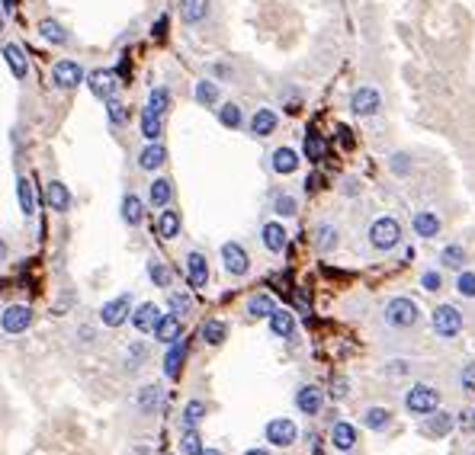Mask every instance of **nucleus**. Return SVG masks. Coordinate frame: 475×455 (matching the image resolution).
Instances as JSON below:
<instances>
[{"instance_id":"3","label":"nucleus","mask_w":475,"mask_h":455,"mask_svg":"<svg viewBox=\"0 0 475 455\" xmlns=\"http://www.w3.org/2000/svg\"><path fill=\"white\" fill-rule=\"evenodd\" d=\"M418 305L411 301V298L398 295V298H389V305H385V324L395 327V330H408V327L418 324Z\"/></svg>"},{"instance_id":"50","label":"nucleus","mask_w":475,"mask_h":455,"mask_svg":"<svg viewBox=\"0 0 475 455\" xmlns=\"http://www.w3.org/2000/svg\"><path fill=\"white\" fill-rule=\"evenodd\" d=\"M145 356H148V346H145V343H132L129 350H125V366H129V369H139Z\"/></svg>"},{"instance_id":"8","label":"nucleus","mask_w":475,"mask_h":455,"mask_svg":"<svg viewBox=\"0 0 475 455\" xmlns=\"http://www.w3.org/2000/svg\"><path fill=\"white\" fill-rule=\"evenodd\" d=\"M382 109V96L376 87H356L354 96H350V112L360 116V119H370Z\"/></svg>"},{"instance_id":"48","label":"nucleus","mask_w":475,"mask_h":455,"mask_svg":"<svg viewBox=\"0 0 475 455\" xmlns=\"http://www.w3.org/2000/svg\"><path fill=\"white\" fill-rule=\"evenodd\" d=\"M273 212L280 215V218H292V215L299 212V202H296V195H289V193H280L276 199H273Z\"/></svg>"},{"instance_id":"23","label":"nucleus","mask_w":475,"mask_h":455,"mask_svg":"<svg viewBox=\"0 0 475 455\" xmlns=\"http://www.w3.org/2000/svg\"><path fill=\"white\" fill-rule=\"evenodd\" d=\"M3 58H7V65H10V71H13V77H17V81H26L29 61H26V52H23L17 42H3Z\"/></svg>"},{"instance_id":"22","label":"nucleus","mask_w":475,"mask_h":455,"mask_svg":"<svg viewBox=\"0 0 475 455\" xmlns=\"http://www.w3.org/2000/svg\"><path fill=\"white\" fill-rule=\"evenodd\" d=\"M299 154H296V148H276L270 154V167H273V173H280V177H289V173H296L299 170Z\"/></svg>"},{"instance_id":"38","label":"nucleus","mask_w":475,"mask_h":455,"mask_svg":"<svg viewBox=\"0 0 475 455\" xmlns=\"http://www.w3.org/2000/svg\"><path fill=\"white\" fill-rule=\"evenodd\" d=\"M337 244H341V237H337V228H334V224H327V222L318 224V228H315V247H318V251H321V253H331Z\"/></svg>"},{"instance_id":"19","label":"nucleus","mask_w":475,"mask_h":455,"mask_svg":"<svg viewBox=\"0 0 475 455\" xmlns=\"http://www.w3.org/2000/svg\"><path fill=\"white\" fill-rule=\"evenodd\" d=\"M267 321H270V334L280 337V340H289V337L296 334V317H292V311H286V308H273Z\"/></svg>"},{"instance_id":"39","label":"nucleus","mask_w":475,"mask_h":455,"mask_svg":"<svg viewBox=\"0 0 475 455\" xmlns=\"http://www.w3.org/2000/svg\"><path fill=\"white\" fill-rule=\"evenodd\" d=\"M302 151H305V158L308 160H321L325 158V151H327V145H325V138H321V131H315V129H308L305 131V145H302Z\"/></svg>"},{"instance_id":"64","label":"nucleus","mask_w":475,"mask_h":455,"mask_svg":"<svg viewBox=\"0 0 475 455\" xmlns=\"http://www.w3.org/2000/svg\"><path fill=\"white\" fill-rule=\"evenodd\" d=\"M244 455H270V452H267V449H247Z\"/></svg>"},{"instance_id":"4","label":"nucleus","mask_w":475,"mask_h":455,"mask_svg":"<svg viewBox=\"0 0 475 455\" xmlns=\"http://www.w3.org/2000/svg\"><path fill=\"white\" fill-rule=\"evenodd\" d=\"M434 330L443 340H453L463 330V311L456 305H437L434 308Z\"/></svg>"},{"instance_id":"55","label":"nucleus","mask_w":475,"mask_h":455,"mask_svg":"<svg viewBox=\"0 0 475 455\" xmlns=\"http://www.w3.org/2000/svg\"><path fill=\"white\" fill-rule=\"evenodd\" d=\"M212 74L222 77V81H232L234 71H232V65H222V61H219V65H212Z\"/></svg>"},{"instance_id":"25","label":"nucleus","mask_w":475,"mask_h":455,"mask_svg":"<svg viewBox=\"0 0 475 455\" xmlns=\"http://www.w3.org/2000/svg\"><path fill=\"white\" fill-rule=\"evenodd\" d=\"M39 36L46 39V42H52L55 48H61V45H68L71 42V32H68L58 19H52V17H46L42 23H39Z\"/></svg>"},{"instance_id":"56","label":"nucleus","mask_w":475,"mask_h":455,"mask_svg":"<svg viewBox=\"0 0 475 455\" xmlns=\"http://www.w3.org/2000/svg\"><path fill=\"white\" fill-rule=\"evenodd\" d=\"M164 32H168V17H164V13H161V17H158V23H154V29H151V36L164 39Z\"/></svg>"},{"instance_id":"34","label":"nucleus","mask_w":475,"mask_h":455,"mask_svg":"<svg viewBox=\"0 0 475 455\" xmlns=\"http://www.w3.org/2000/svg\"><path fill=\"white\" fill-rule=\"evenodd\" d=\"M158 234L164 237V241H174V237L180 234V212H177V209H161Z\"/></svg>"},{"instance_id":"11","label":"nucleus","mask_w":475,"mask_h":455,"mask_svg":"<svg viewBox=\"0 0 475 455\" xmlns=\"http://www.w3.org/2000/svg\"><path fill=\"white\" fill-rule=\"evenodd\" d=\"M296 436H299V430H296V423H292V420L276 417V420H270V423H267V439H270V446L286 449V446H292V443H296Z\"/></svg>"},{"instance_id":"24","label":"nucleus","mask_w":475,"mask_h":455,"mask_svg":"<svg viewBox=\"0 0 475 455\" xmlns=\"http://www.w3.org/2000/svg\"><path fill=\"white\" fill-rule=\"evenodd\" d=\"M331 446L341 449V452H350V449L356 446V427H354V423L337 420L334 427H331Z\"/></svg>"},{"instance_id":"33","label":"nucleus","mask_w":475,"mask_h":455,"mask_svg":"<svg viewBox=\"0 0 475 455\" xmlns=\"http://www.w3.org/2000/svg\"><path fill=\"white\" fill-rule=\"evenodd\" d=\"M273 308H276V301H273L270 292H257V295L247 298V317H254V321H261V317H270Z\"/></svg>"},{"instance_id":"57","label":"nucleus","mask_w":475,"mask_h":455,"mask_svg":"<svg viewBox=\"0 0 475 455\" xmlns=\"http://www.w3.org/2000/svg\"><path fill=\"white\" fill-rule=\"evenodd\" d=\"M463 385H466V388H475V363L463 369Z\"/></svg>"},{"instance_id":"46","label":"nucleus","mask_w":475,"mask_h":455,"mask_svg":"<svg viewBox=\"0 0 475 455\" xmlns=\"http://www.w3.org/2000/svg\"><path fill=\"white\" fill-rule=\"evenodd\" d=\"M161 398H164V391H161V385H145L139 394V408L141 414H151V410L161 404Z\"/></svg>"},{"instance_id":"40","label":"nucleus","mask_w":475,"mask_h":455,"mask_svg":"<svg viewBox=\"0 0 475 455\" xmlns=\"http://www.w3.org/2000/svg\"><path fill=\"white\" fill-rule=\"evenodd\" d=\"M203 417H205L203 401H187V408H183V414H180V430H196Z\"/></svg>"},{"instance_id":"17","label":"nucleus","mask_w":475,"mask_h":455,"mask_svg":"<svg viewBox=\"0 0 475 455\" xmlns=\"http://www.w3.org/2000/svg\"><path fill=\"white\" fill-rule=\"evenodd\" d=\"M187 279L193 288H205L209 286V263L199 251H190L187 253Z\"/></svg>"},{"instance_id":"45","label":"nucleus","mask_w":475,"mask_h":455,"mask_svg":"<svg viewBox=\"0 0 475 455\" xmlns=\"http://www.w3.org/2000/svg\"><path fill=\"white\" fill-rule=\"evenodd\" d=\"M363 423L370 430H376V433H379V430H385L392 423V414L385 408H366L363 410Z\"/></svg>"},{"instance_id":"60","label":"nucleus","mask_w":475,"mask_h":455,"mask_svg":"<svg viewBox=\"0 0 475 455\" xmlns=\"http://www.w3.org/2000/svg\"><path fill=\"white\" fill-rule=\"evenodd\" d=\"M296 301H299V311H302V315H308V298L302 295V292H299V298H296Z\"/></svg>"},{"instance_id":"9","label":"nucleus","mask_w":475,"mask_h":455,"mask_svg":"<svg viewBox=\"0 0 475 455\" xmlns=\"http://www.w3.org/2000/svg\"><path fill=\"white\" fill-rule=\"evenodd\" d=\"M129 311H132V295H129V292H122V295L110 298V301H103L100 321L106 327H119V324L129 321Z\"/></svg>"},{"instance_id":"62","label":"nucleus","mask_w":475,"mask_h":455,"mask_svg":"<svg viewBox=\"0 0 475 455\" xmlns=\"http://www.w3.org/2000/svg\"><path fill=\"white\" fill-rule=\"evenodd\" d=\"M7 29V13H3V7H0V32Z\"/></svg>"},{"instance_id":"51","label":"nucleus","mask_w":475,"mask_h":455,"mask_svg":"<svg viewBox=\"0 0 475 455\" xmlns=\"http://www.w3.org/2000/svg\"><path fill=\"white\" fill-rule=\"evenodd\" d=\"M456 292H459V295H466V298H475V273H472V270L459 273V279H456Z\"/></svg>"},{"instance_id":"52","label":"nucleus","mask_w":475,"mask_h":455,"mask_svg":"<svg viewBox=\"0 0 475 455\" xmlns=\"http://www.w3.org/2000/svg\"><path fill=\"white\" fill-rule=\"evenodd\" d=\"M421 286L427 288V292H440V273L437 270H427L421 276Z\"/></svg>"},{"instance_id":"28","label":"nucleus","mask_w":475,"mask_h":455,"mask_svg":"<svg viewBox=\"0 0 475 455\" xmlns=\"http://www.w3.org/2000/svg\"><path fill=\"white\" fill-rule=\"evenodd\" d=\"M449 427H453V417H449V414L430 410V414H424L421 433H424V436H443V433H449Z\"/></svg>"},{"instance_id":"47","label":"nucleus","mask_w":475,"mask_h":455,"mask_svg":"<svg viewBox=\"0 0 475 455\" xmlns=\"http://www.w3.org/2000/svg\"><path fill=\"white\" fill-rule=\"evenodd\" d=\"M440 263H443V266H449V270H459V266L466 263V251H463L459 244H449V247H443V251H440Z\"/></svg>"},{"instance_id":"2","label":"nucleus","mask_w":475,"mask_h":455,"mask_svg":"<svg viewBox=\"0 0 475 455\" xmlns=\"http://www.w3.org/2000/svg\"><path fill=\"white\" fill-rule=\"evenodd\" d=\"M84 81H87V71L74 58H61V61L52 65V87L55 90H77Z\"/></svg>"},{"instance_id":"42","label":"nucleus","mask_w":475,"mask_h":455,"mask_svg":"<svg viewBox=\"0 0 475 455\" xmlns=\"http://www.w3.org/2000/svg\"><path fill=\"white\" fill-rule=\"evenodd\" d=\"M103 106H106V116H110V125H125V122L132 119L129 106L119 100V96H110V100H103Z\"/></svg>"},{"instance_id":"20","label":"nucleus","mask_w":475,"mask_h":455,"mask_svg":"<svg viewBox=\"0 0 475 455\" xmlns=\"http://www.w3.org/2000/svg\"><path fill=\"white\" fill-rule=\"evenodd\" d=\"M261 241H263V247H267L270 253H283V251H286L289 234H286V228H283L280 222H267L261 228Z\"/></svg>"},{"instance_id":"49","label":"nucleus","mask_w":475,"mask_h":455,"mask_svg":"<svg viewBox=\"0 0 475 455\" xmlns=\"http://www.w3.org/2000/svg\"><path fill=\"white\" fill-rule=\"evenodd\" d=\"M199 449H203L199 433H196V430H183V436H180V452H183V455H196Z\"/></svg>"},{"instance_id":"36","label":"nucleus","mask_w":475,"mask_h":455,"mask_svg":"<svg viewBox=\"0 0 475 455\" xmlns=\"http://www.w3.org/2000/svg\"><path fill=\"white\" fill-rule=\"evenodd\" d=\"M168 308H170V315H177V317L190 315V311H193V295H190L187 288H170L168 292Z\"/></svg>"},{"instance_id":"14","label":"nucleus","mask_w":475,"mask_h":455,"mask_svg":"<svg viewBox=\"0 0 475 455\" xmlns=\"http://www.w3.org/2000/svg\"><path fill=\"white\" fill-rule=\"evenodd\" d=\"M164 164H168V148H164L161 141H148V145L139 151V170H145V173H154V170H161Z\"/></svg>"},{"instance_id":"27","label":"nucleus","mask_w":475,"mask_h":455,"mask_svg":"<svg viewBox=\"0 0 475 455\" xmlns=\"http://www.w3.org/2000/svg\"><path fill=\"white\" fill-rule=\"evenodd\" d=\"M122 222L129 224V228H139L141 222H145V205H141V199L135 193H125L122 195Z\"/></svg>"},{"instance_id":"61","label":"nucleus","mask_w":475,"mask_h":455,"mask_svg":"<svg viewBox=\"0 0 475 455\" xmlns=\"http://www.w3.org/2000/svg\"><path fill=\"white\" fill-rule=\"evenodd\" d=\"M7 260V241H3V237H0V263Z\"/></svg>"},{"instance_id":"44","label":"nucleus","mask_w":475,"mask_h":455,"mask_svg":"<svg viewBox=\"0 0 475 455\" xmlns=\"http://www.w3.org/2000/svg\"><path fill=\"white\" fill-rule=\"evenodd\" d=\"M148 276H151V282H154L158 288H170V282H174V276H170V270H168V263L158 260V257H151V260H148Z\"/></svg>"},{"instance_id":"13","label":"nucleus","mask_w":475,"mask_h":455,"mask_svg":"<svg viewBox=\"0 0 475 455\" xmlns=\"http://www.w3.org/2000/svg\"><path fill=\"white\" fill-rule=\"evenodd\" d=\"M276 125H280V116L273 109H267V106H261L251 116V122H247V131H251L254 138H270L273 131H276Z\"/></svg>"},{"instance_id":"63","label":"nucleus","mask_w":475,"mask_h":455,"mask_svg":"<svg viewBox=\"0 0 475 455\" xmlns=\"http://www.w3.org/2000/svg\"><path fill=\"white\" fill-rule=\"evenodd\" d=\"M196 455H222V452H219V449H199Z\"/></svg>"},{"instance_id":"54","label":"nucleus","mask_w":475,"mask_h":455,"mask_svg":"<svg viewBox=\"0 0 475 455\" xmlns=\"http://www.w3.org/2000/svg\"><path fill=\"white\" fill-rule=\"evenodd\" d=\"M459 427L463 430H475V408H466L459 414Z\"/></svg>"},{"instance_id":"35","label":"nucleus","mask_w":475,"mask_h":455,"mask_svg":"<svg viewBox=\"0 0 475 455\" xmlns=\"http://www.w3.org/2000/svg\"><path fill=\"white\" fill-rule=\"evenodd\" d=\"M193 100L199 103V106H215V103H219V84H215L212 77H203V81H196Z\"/></svg>"},{"instance_id":"41","label":"nucleus","mask_w":475,"mask_h":455,"mask_svg":"<svg viewBox=\"0 0 475 455\" xmlns=\"http://www.w3.org/2000/svg\"><path fill=\"white\" fill-rule=\"evenodd\" d=\"M145 109H151L154 116H168V109H170V90H168V87H154V90L148 93Z\"/></svg>"},{"instance_id":"31","label":"nucleus","mask_w":475,"mask_h":455,"mask_svg":"<svg viewBox=\"0 0 475 455\" xmlns=\"http://www.w3.org/2000/svg\"><path fill=\"white\" fill-rule=\"evenodd\" d=\"M411 224H414V234H421V237H437V234H440V218L430 212V209L414 212Z\"/></svg>"},{"instance_id":"15","label":"nucleus","mask_w":475,"mask_h":455,"mask_svg":"<svg viewBox=\"0 0 475 455\" xmlns=\"http://www.w3.org/2000/svg\"><path fill=\"white\" fill-rule=\"evenodd\" d=\"M46 199H48V205H52L58 215L71 212V202H74L71 189H68L61 180H48V183H46Z\"/></svg>"},{"instance_id":"37","label":"nucleus","mask_w":475,"mask_h":455,"mask_svg":"<svg viewBox=\"0 0 475 455\" xmlns=\"http://www.w3.org/2000/svg\"><path fill=\"white\" fill-rule=\"evenodd\" d=\"M161 131H164V116H154L151 109H141V138L161 141Z\"/></svg>"},{"instance_id":"16","label":"nucleus","mask_w":475,"mask_h":455,"mask_svg":"<svg viewBox=\"0 0 475 455\" xmlns=\"http://www.w3.org/2000/svg\"><path fill=\"white\" fill-rule=\"evenodd\" d=\"M158 321H161V308L154 305V301H145V305H139L132 311V327H135L139 334H151Z\"/></svg>"},{"instance_id":"6","label":"nucleus","mask_w":475,"mask_h":455,"mask_svg":"<svg viewBox=\"0 0 475 455\" xmlns=\"http://www.w3.org/2000/svg\"><path fill=\"white\" fill-rule=\"evenodd\" d=\"M29 324H32V308L29 305H10V308H3V315H0V330L7 337L26 334Z\"/></svg>"},{"instance_id":"5","label":"nucleus","mask_w":475,"mask_h":455,"mask_svg":"<svg viewBox=\"0 0 475 455\" xmlns=\"http://www.w3.org/2000/svg\"><path fill=\"white\" fill-rule=\"evenodd\" d=\"M437 404H440V391L430 388V385H414V388H408V394H405V408H408L411 414H418V417L437 410Z\"/></svg>"},{"instance_id":"53","label":"nucleus","mask_w":475,"mask_h":455,"mask_svg":"<svg viewBox=\"0 0 475 455\" xmlns=\"http://www.w3.org/2000/svg\"><path fill=\"white\" fill-rule=\"evenodd\" d=\"M392 170H395V173H408L411 170V160H408V154H392Z\"/></svg>"},{"instance_id":"32","label":"nucleus","mask_w":475,"mask_h":455,"mask_svg":"<svg viewBox=\"0 0 475 455\" xmlns=\"http://www.w3.org/2000/svg\"><path fill=\"white\" fill-rule=\"evenodd\" d=\"M199 337H203L209 346H222L225 337H228V324H225V321H219V317H209V321L199 327Z\"/></svg>"},{"instance_id":"10","label":"nucleus","mask_w":475,"mask_h":455,"mask_svg":"<svg viewBox=\"0 0 475 455\" xmlns=\"http://www.w3.org/2000/svg\"><path fill=\"white\" fill-rule=\"evenodd\" d=\"M84 84L90 87V93H94L97 100H110V96H116V90H119V74H116L112 67H100L94 74H87Z\"/></svg>"},{"instance_id":"18","label":"nucleus","mask_w":475,"mask_h":455,"mask_svg":"<svg viewBox=\"0 0 475 455\" xmlns=\"http://www.w3.org/2000/svg\"><path fill=\"white\" fill-rule=\"evenodd\" d=\"M154 340L158 343H174V340H180L183 337V324H180V317L177 315H161V321L154 324Z\"/></svg>"},{"instance_id":"58","label":"nucleus","mask_w":475,"mask_h":455,"mask_svg":"<svg viewBox=\"0 0 475 455\" xmlns=\"http://www.w3.org/2000/svg\"><path fill=\"white\" fill-rule=\"evenodd\" d=\"M347 391H350V388H347V381H344V379H337V381H334V391H331V394H334V398H344Z\"/></svg>"},{"instance_id":"59","label":"nucleus","mask_w":475,"mask_h":455,"mask_svg":"<svg viewBox=\"0 0 475 455\" xmlns=\"http://www.w3.org/2000/svg\"><path fill=\"white\" fill-rule=\"evenodd\" d=\"M337 131H341V141H344L347 148H350V145H354V135H350V129H347V125H341Z\"/></svg>"},{"instance_id":"1","label":"nucleus","mask_w":475,"mask_h":455,"mask_svg":"<svg viewBox=\"0 0 475 455\" xmlns=\"http://www.w3.org/2000/svg\"><path fill=\"white\" fill-rule=\"evenodd\" d=\"M401 241V224L398 218H392V215H382V218H376L373 224H370V244H373L376 251H395Z\"/></svg>"},{"instance_id":"29","label":"nucleus","mask_w":475,"mask_h":455,"mask_svg":"<svg viewBox=\"0 0 475 455\" xmlns=\"http://www.w3.org/2000/svg\"><path fill=\"white\" fill-rule=\"evenodd\" d=\"M209 17V0H180V19L187 26H199Z\"/></svg>"},{"instance_id":"12","label":"nucleus","mask_w":475,"mask_h":455,"mask_svg":"<svg viewBox=\"0 0 475 455\" xmlns=\"http://www.w3.org/2000/svg\"><path fill=\"white\" fill-rule=\"evenodd\" d=\"M296 408L302 410V414H308V417L321 414V408H325V391L318 388V385H302V388L296 391Z\"/></svg>"},{"instance_id":"21","label":"nucleus","mask_w":475,"mask_h":455,"mask_svg":"<svg viewBox=\"0 0 475 455\" xmlns=\"http://www.w3.org/2000/svg\"><path fill=\"white\" fill-rule=\"evenodd\" d=\"M170 199H174V183L168 177H154L148 183V202L151 209H168Z\"/></svg>"},{"instance_id":"30","label":"nucleus","mask_w":475,"mask_h":455,"mask_svg":"<svg viewBox=\"0 0 475 455\" xmlns=\"http://www.w3.org/2000/svg\"><path fill=\"white\" fill-rule=\"evenodd\" d=\"M17 202H19V212L26 215V218L36 215V189H32L29 177H23V173L17 177Z\"/></svg>"},{"instance_id":"43","label":"nucleus","mask_w":475,"mask_h":455,"mask_svg":"<svg viewBox=\"0 0 475 455\" xmlns=\"http://www.w3.org/2000/svg\"><path fill=\"white\" fill-rule=\"evenodd\" d=\"M219 122H222L225 129H241V122H244V112H241V106L238 103H222L219 106Z\"/></svg>"},{"instance_id":"7","label":"nucleus","mask_w":475,"mask_h":455,"mask_svg":"<svg viewBox=\"0 0 475 455\" xmlns=\"http://www.w3.org/2000/svg\"><path fill=\"white\" fill-rule=\"evenodd\" d=\"M222 266L232 276H247L251 273V257L238 241H225L222 244Z\"/></svg>"},{"instance_id":"26","label":"nucleus","mask_w":475,"mask_h":455,"mask_svg":"<svg viewBox=\"0 0 475 455\" xmlns=\"http://www.w3.org/2000/svg\"><path fill=\"white\" fill-rule=\"evenodd\" d=\"M168 356H164V375L168 379H177L180 369H183V359H187V343H183V337L180 340H174V343H168Z\"/></svg>"}]
</instances>
